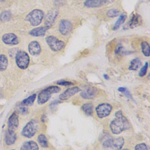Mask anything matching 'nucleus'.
I'll use <instances>...</instances> for the list:
<instances>
[{
    "mask_svg": "<svg viewBox=\"0 0 150 150\" xmlns=\"http://www.w3.org/2000/svg\"><path fill=\"white\" fill-rule=\"evenodd\" d=\"M115 118L110 123V129L114 134L118 135L122 131L129 129L131 124L127 118L122 115L121 111H117L115 114Z\"/></svg>",
    "mask_w": 150,
    "mask_h": 150,
    "instance_id": "obj_1",
    "label": "nucleus"
},
{
    "mask_svg": "<svg viewBox=\"0 0 150 150\" xmlns=\"http://www.w3.org/2000/svg\"><path fill=\"white\" fill-rule=\"evenodd\" d=\"M124 144V139L122 137H110L103 142V147L105 150H120Z\"/></svg>",
    "mask_w": 150,
    "mask_h": 150,
    "instance_id": "obj_2",
    "label": "nucleus"
},
{
    "mask_svg": "<svg viewBox=\"0 0 150 150\" xmlns=\"http://www.w3.org/2000/svg\"><path fill=\"white\" fill-rule=\"evenodd\" d=\"M60 90V88L56 86H50L45 88L38 94V103L39 104H45L50 98L52 94L59 93Z\"/></svg>",
    "mask_w": 150,
    "mask_h": 150,
    "instance_id": "obj_3",
    "label": "nucleus"
},
{
    "mask_svg": "<svg viewBox=\"0 0 150 150\" xmlns=\"http://www.w3.org/2000/svg\"><path fill=\"white\" fill-rule=\"evenodd\" d=\"M44 16V12L40 9H34L30 12L25 18V20L29 22L33 26L40 25Z\"/></svg>",
    "mask_w": 150,
    "mask_h": 150,
    "instance_id": "obj_4",
    "label": "nucleus"
},
{
    "mask_svg": "<svg viewBox=\"0 0 150 150\" xmlns=\"http://www.w3.org/2000/svg\"><path fill=\"white\" fill-rule=\"evenodd\" d=\"M28 54L23 50H19L16 54V63L21 69H26L29 64Z\"/></svg>",
    "mask_w": 150,
    "mask_h": 150,
    "instance_id": "obj_5",
    "label": "nucleus"
},
{
    "mask_svg": "<svg viewBox=\"0 0 150 150\" xmlns=\"http://www.w3.org/2000/svg\"><path fill=\"white\" fill-rule=\"evenodd\" d=\"M38 129V122L35 120H32L29 121L26 125L23 128L22 135L25 137L30 138L34 136Z\"/></svg>",
    "mask_w": 150,
    "mask_h": 150,
    "instance_id": "obj_6",
    "label": "nucleus"
},
{
    "mask_svg": "<svg viewBox=\"0 0 150 150\" xmlns=\"http://www.w3.org/2000/svg\"><path fill=\"white\" fill-rule=\"evenodd\" d=\"M46 42L50 48L54 52L59 51L63 49L65 45L63 41L58 39L54 36H49L46 38Z\"/></svg>",
    "mask_w": 150,
    "mask_h": 150,
    "instance_id": "obj_7",
    "label": "nucleus"
},
{
    "mask_svg": "<svg viewBox=\"0 0 150 150\" xmlns=\"http://www.w3.org/2000/svg\"><path fill=\"white\" fill-rule=\"evenodd\" d=\"M112 110V106L108 103H101L97 106L96 111L97 115L100 118L108 116Z\"/></svg>",
    "mask_w": 150,
    "mask_h": 150,
    "instance_id": "obj_8",
    "label": "nucleus"
},
{
    "mask_svg": "<svg viewBox=\"0 0 150 150\" xmlns=\"http://www.w3.org/2000/svg\"><path fill=\"white\" fill-rule=\"evenodd\" d=\"M97 94V90L91 86H86L81 93V96L84 99H93Z\"/></svg>",
    "mask_w": 150,
    "mask_h": 150,
    "instance_id": "obj_9",
    "label": "nucleus"
},
{
    "mask_svg": "<svg viewBox=\"0 0 150 150\" xmlns=\"http://www.w3.org/2000/svg\"><path fill=\"white\" fill-rule=\"evenodd\" d=\"M19 125V117L16 112H13L8 119V129L15 131Z\"/></svg>",
    "mask_w": 150,
    "mask_h": 150,
    "instance_id": "obj_10",
    "label": "nucleus"
},
{
    "mask_svg": "<svg viewBox=\"0 0 150 150\" xmlns=\"http://www.w3.org/2000/svg\"><path fill=\"white\" fill-rule=\"evenodd\" d=\"M80 91L81 90L78 87H73L71 88H69L66 90L63 93L60 94L59 98L62 100H67Z\"/></svg>",
    "mask_w": 150,
    "mask_h": 150,
    "instance_id": "obj_11",
    "label": "nucleus"
},
{
    "mask_svg": "<svg viewBox=\"0 0 150 150\" xmlns=\"http://www.w3.org/2000/svg\"><path fill=\"white\" fill-rule=\"evenodd\" d=\"M58 15V11L55 9L50 11L47 14L45 19V26L46 28L49 29L54 23L56 18Z\"/></svg>",
    "mask_w": 150,
    "mask_h": 150,
    "instance_id": "obj_12",
    "label": "nucleus"
},
{
    "mask_svg": "<svg viewBox=\"0 0 150 150\" xmlns=\"http://www.w3.org/2000/svg\"><path fill=\"white\" fill-rule=\"evenodd\" d=\"M72 28L71 23L70 21L63 19L59 24V31L63 35H66L70 33Z\"/></svg>",
    "mask_w": 150,
    "mask_h": 150,
    "instance_id": "obj_13",
    "label": "nucleus"
},
{
    "mask_svg": "<svg viewBox=\"0 0 150 150\" xmlns=\"http://www.w3.org/2000/svg\"><path fill=\"white\" fill-rule=\"evenodd\" d=\"M2 41L7 45H17L19 43V40L18 37L12 33H6L3 35L2 38Z\"/></svg>",
    "mask_w": 150,
    "mask_h": 150,
    "instance_id": "obj_14",
    "label": "nucleus"
},
{
    "mask_svg": "<svg viewBox=\"0 0 150 150\" xmlns=\"http://www.w3.org/2000/svg\"><path fill=\"white\" fill-rule=\"evenodd\" d=\"M28 50L30 54L33 56H36L40 53L41 47L39 43L38 42L32 41L29 44Z\"/></svg>",
    "mask_w": 150,
    "mask_h": 150,
    "instance_id": "obj_15",
    "label": "nucleus"
},
{
    "mask_svg": "<svg viewBox=\"0 0 150 150\" xmlns=\"http://www.w3.org/2000/svg\"><path fill=\"white\" fill-rule=\"evenodd\" d=\"M141 22V17L140 15L138 13H134L132 14L131 16L128 23L127 26H128L129 28H134L138 25H140Z\"/></svg>",
    "mask_w": 150,
    "mask_h": 150,
    "instance_id": "obj_16",
    "label": "nucleus"
},
{
    "mask_svg": "<svg viewBox=\"0 0 150 150\" xmlns=\"http://www.w3.org/2000/svg\"><path fill=\"white\" fill-rule=\"evenodd\" d=\"M16 139V134L15 132V131L7 129V131L5 132V141L6 144H7L8 145H11L15 143Z\"/></svg>",
    "mask_w": 150,
    "mask_h": 150,
    "instance_id": "obj_17",
    "label": "nucleus"
},
{
    "mask_svg": "<svg viewBox=\"0 0 150 150\" xmlns=\"http://www.w3.org/2000/svg\"><path fill=\"white\" fill-rule=\"evenodd\" d=\"M20 150H39V146L33 141H28L23 143Z\"/></svg>",
    "mask_w": 150,
    "mask_h": 150,
    "instance_id": "obj_18",
    "label": "nucleus"
},
{
    "mask_svg": "<svg viewBox=\"0 0 150 150\" xmlns=\"http://www.w3.org/2000/svg\"><path fill=\"white\" fill-rule=\"evenodd\" d=\"M48 29L46 26L39 27L33 29L29 32V34L33 36H43L45 35L46 30Z\"/></svg>",
    "mask_w": 150,
    "mask_h": 150,
    "instance_id": "obj_19",
    "label": "nucleus"
},
{
    "mask_svg": "<svg viewBox=\"0 0 150 150\" xmlns=\"http://www.w3.org/2000/svg\"><path fill=\"white\" fill-rule=\"evenodd\" d=\"M84 5L88 8H97L104 5L102 0H86Z\"/></svg>",
    "mask_w": 150,
    "mask_h": 150,
    "instance_id": "obj_20",
    "label": "nucleus"
},
{
    "mask_svg": "<svg viewBox=\"0 0 150 150\" xmlns=\"http://www.w3.org/2000/svg\"><path fill=\"white\" fill-rule=\"evenodd\" d=\"M81 110L86 115L90 116L93 112V105L91 103H86L81 106Z\"/></svg>",
    "mask_w": 150,
    "mask_h": 150,
    "instance_id": "obj_21",
    "label": "nucleus"
},
{
    "mask_svg": "<svg viewBox=\"0 0 150 150\" xmlns=\"http://www.w3.org/2000/svg\"><path fill=\"white\" fill-rule=\"evenodd\" d=\"M141 62L138 58L134 59L131 60L130 63V65L129 66V70H138L141 66Z\"/></svg>",
    "mask_w": 150,
    "mask_h": 150,
    "instance_id": "obj_22",
    "label": "nucleus"
},
{
    "mask_svg": "<svg viewBox=\"0 0 150 150\" xmlns=\"http://www.w3.org/2000/svg\"><path fill=\"white\" fill-rule=\"evenodd\" d=\"M127 18V15L125 13H122L120 16L119 17L117 21V22H115L114 27H113V30H117L118 29L120 26L125 22V19Z\"/></svg>",
    "mask_w": 150,
    "mask_h": 150,
    "instance_id": "obj_23",
    "label": "nucleus"
},
{
    "mask_svg": "<svg viewBox=\"0 0 150 150\" xmlns=\"http://www.w3.org/2000/svg\"><path fill=\"white\" fill-rule=\"evenodd\" d=\"M8 66V59L4 54H0V71L5 70Z\"/></svg>",
    "mask_w": 150,
    "mask_h": 150,
    "instance_id": "obj_24",
    "label": "nucleus"
},
{
    "mask_svg": "<svg viewBox=\"0 0 150 150\" xmlns=\"http://www.w3.org/2000/svg\"><path fill=\"white\" fill-rule=\"evenodd\" d=\"M36 94H33L30 96L29 97H28V98L24 99L22 101L21 104L23 105H25H25H30L33 103L34 101L36 99Z\"/></svg>",
    "mask_w": 150,
    "mask_h": 150,
    "instance_id": "obj_25",
    "label": "nucleus"
},
{
    "mask_svg": "<svg viewBox=\"0 0 150 150\" xmlns=\"http://www.w3.org/2000/svg\"><path fill=\"white\" fill-rule=\"evenodd\" d=\"M38 141L40 145L42 147L46 148L48 146L47 139L44 134H40L38 137Z\"/></svg>",
    "mask_w": 150,
    "mask_h": 150,
    "instance_id": "obj_26",
    "label": "nucleus"
},
{
    "mask_svg": "<svg viewBox=\"0 0 150 150\" xmlns=\"http://www.w3.org/2000/svg\"><path fill=\"white\" fill-rule=\"evenodd\" d=\"M12 16V13L9 11H5L1 13L0 15V19L2 22H6L11 19Z\"/></svg>",
    "mask_w": 150,
    "mask_h": 150,
    "instance_id": "obj_27",
    "label": "nucleus"
},
{
    "mask_svg": "<svg viewBox=\"0 0 150 150\" xmlns=\"http://www.w3.org/2000/svg\"><path fill=\"white\" fill-rule=\"evenodd\" d=\"M141 49L143 54L145 56L148 57L149 56V45L148 42L144 41L141 43Z\"/></svg>",
    "mask_w": 150,
    "mask_h": 150,
    "instance_id": "obj_28",
    "label": "nucleus"
},
{
    "mask_svg": "<svg viewBox=\"0 0 150 150\" xmlns=\"http://www.w3.org/2000/svg\"><path fill=\"white\" fill-rule=\"evenodd\" d=\"M120 13V11L116 9H112L107 12V16L109 18H114L117 16Z\"/></svg>",
    "mask_w": 150,
    "mask_h": 150,
    "instance_id": "obj_29",
    "label": "nucleus"
},
{
    "mask_svg": "<svg viewBox=\"0 0 150 150\" xmlns=\"http://www.w3.org/2000/svg\"><path fill=\"white\" fill-rule=\"evenodd\" d=\"M135 150H149L147 145L144 143L137 144L135 146Z\"/></svg>",
    "mask_w": 150,
    "mask_h": 150,
    "instance_id": "obj_30",
    "label": "nucleus"
},
{
    "mask_svg": "<svg viewBox=\"0 0 150 150\" xmlns=\"http://www.w3.org/2000/svg\"><path fill=\"white\" fill-rule=\"evenodd\" d=\"M148 63L146 62L145 64V65L141 69V70H140V71L139 72V76L142 77V76L145 75V74L146 73V71H147V69H148Z\"/></svg>",
    "mask_w": 150,
    "mask_h": 150,
    "instance_id": "obj_31",
    "label": "nucleus"
},
{
    "mask_svg": "<svg viewBox=\"0 0 150 150\" xmlns=\"http://www.w3.org/2000/svg\"><path fill=\"white\" fill-rule=\"evenodd\" d=\"M118 91H121V92L124 93V94H125L127 97L129 98L130 99H132V96H131V95L129 91L127 88H124V87H120V88H118Z\"/></svg>",
    "mask_w": 150,
    "mask_h": 150,
    "instance_id": "obj_32",
    "label": "nucleus"
},
{
    "mask_svg": "<svg viewBox=\"0 0 150 150\" xmlns=\"http://www.w3.org/2000/svg\"><path fill=\"white\" fill-rule=\"evenodd\" d=\"M56 83L57 84L61 85V86H70L72 84V83H71L70 81H66L64 80H59V81H57L56 82Z\"/></svg>",
    "mask_w": 150,
    "mask_h": 150,
    "instance_id": "obj_33",
    "label": "nucleus"
},
{
    "mask_svg": "<svg viewBox=\"0 0 150 150\" xmlns=\"http://www.w3.org/2000/svg\"><path fill=\"white\" fill-rule=\"evenodd\" d=\"M18 111L20 113H21L22 114H25L28 112V108L25 107V105H23L21 104L18 107Z\"/></svg>",
    "mask_w": 150,
    "mask_h": 150,
    "instance_id": "obj_34",
    "label": "nucleus"
},
{
    "mask_svg": "<svg viewBox=\"0 0 150 150\" xmlns=\"http://www.w3.org/2000/svg\"><path fill=\"white\" fill-rule=\"evenodd\" d=\"M126 53V52L124 50V49L122 46H118L115 50V53L117 54H124Z\"/></svg>",
    "mask_w": 150,
    "mask_h": 150,
    "instance_id": "obj_35",
    "label": "nucleus"
},
{
    "mask_svg": "<svg viewBox=\"0 0 150 150\" xmlns=\"http://www.w3.org/2000/svg\"><path fill=\"white\" fill-rule=\"evenodd\" d=\"M103 2V5H106V4H110L114 2V0H102Z\"/></svg>",
    "mask_w": 150,
    "mask_h": 150,
    "instance_id": "obj_36",
    "label": "nucleus"
},
{
    "mask_svg": "<svg viewBox=\"0 0 150 150\" xmlns=\"http://www.w3.org/2000/svg\"><path fill=\"white\" fill-rule=\"evenodd\" d=\"M104 78H105V79H108V76L107 74H104Z\"/></svg>",
    "mask_w": 150,
    "mask_h": 150,
    "instance_id": "obj_37",
    "label": "nucleus"
},
{
    "mask_svg": "<svg viewBox=\"0 0 150 150\" xmlns=\"http://www.w3.org/2000/svg\"><path fill=\"white\" fill-rule=\"evenodd\" d=\"M122 150H129V149H122Z\"/></svg>",
    "mask_w": 150,
    "mask_h": 150,
    "instance_id": "obj_38",
    "label": "nucleus"
},
{
    "mask_svg": "<svg viewBox=\"0 0 150 150\" xmlns=\"http://www.w3.org/2000/svg\"><path fill=\"white\" fill-rule=\"evenodd\" d=\"M12 150H15V149H12Z\"/></svg>",
    "mask_w": 150,
    "mask_h": 150,
    "instance_id": "obj_39",
    "label": "nucleus"
},
{
    "mask_svg": "<svg viewBox=\"0 0 150 150\" xmlns=\"http://www.w3.org/2000/svg\"><path fill=\"white\" fill-rule=\"evenodd\" d=\"M1 1H2V0H1Z\"/></svg>",
    "mask_w": 150,
    "mask_h": 150,
    "instance_id": "obj_40",
    "label": "nucleus"
},
{
    "mask_svg": "<svg viewBox=\"0 0 150 150\" xmlns=\"http://www.w3.org/2000/svg\"><path fill=\"white\" fill-rule=\"evenodd\" d=\"M0 78H1V77H0Z\"/></svg>",
    "mask_w": 150,
    "mask_h": 150,
    "instance_id": "obj_41",
    "label": "nucleus"
}]
</instances>
